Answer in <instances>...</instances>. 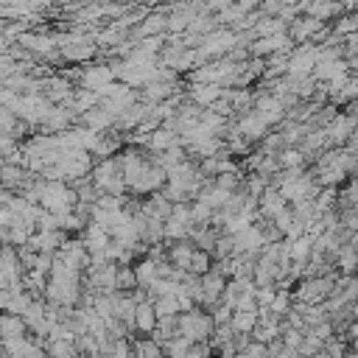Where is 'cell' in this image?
Here are the masks:
<instances>
[{"label": "cell", "mask_w": 358, "mask_h": 358, "mask_svg": "<svg viewBox=\"0 0 358 358\" xmlns=\"http://www.w3.org/2000/svg\"><path fill=\"white\" fill-rule=\"evenodd\" d=\"M42 210L45 213H53V215H62V213H73V207L78 204V196L70 185L64 182H45V190H42V199H39Z\"/></svg>", "instance_id": "cell-1"}, {"label": "cell", "mask_w": 358, "mask_h": 358, "mask_svg": "<svg viewBox=\"0 0 358 358\" xmlns=\"http://www.w3.org/2000/svg\"><path fill=\"white\" fill-rule=\"evenodd\" d=\"M92 185H95L101 193L120 196V193L126 190V179H123L120 159H101V162L92 168Z\"/></svg>", "instance_id": "cell-2"}, {"label": "cell", "mask_w": 358, "mask_h": 358, "mask_svg": "<svg viewBox=\"0 0 358 358\" xmlns=\"http://www.w3.org/2000/svg\"><path fill=\"white\" fill-rule=\"evenodd\" d=\"M213 327H215V322L201 310H185L179 316V336L187 341H201V338L213 336Z\"/></svg>", "instance_id": "cell-3"}, {"label": "cell", "mask_w": 358, "mask_h": 358, "mask_svg": "<svg viewBox=\"0 0 358 358\" xmlns=\"http://www.w3.org/2000/svg\"><path fill=\"white\" fill-rule=\"evenodd\" d=\"M235 48H238V34H235V31L215 28L213 34H207V36L201 39V45H199L196 50H199V59L204 62V59H210V56H224V53H229V50H235Z\"/></svg>", "instance_id": "cell-4"}, {"label": "cell", "mask_w": 358, "mask_h": 358, "mask_svg": "<svg viewBox=\"0 0 358 358\" xmlns=\"http://www.w3.org/2000/svg\"><path fill=\"white\" fill-rule=\"evenodd\" d=\"M316 62H319V48H316V45H302V48L291 50V56H288V70H285V73H288L291 78H308V73H313Z\"/></svg>", "instance_id": "cell-5"}, {"label": "cell", "mask_w": 358, "mask_h": 358, "mask_svg": "<svg viewBox=\"0 0 358 358\" xmlns=\"http://www.w3.org/2000/svg\"><path fill=\"white\" fill-rule=\"evenodd\" d=\"M17 45H20L22 50H28V53H36V56H53V53H56V48H59L56 36L34 34V31H25V34L17 39Z\"/></svg>", "instance_id": "cell-6"}, {"label": "cell", "mask_w": 358, "mask_h": 358, "mask_svg": "<svg viewBox=\"0 0 358 358\" xmlns=\"http://www.w3.org/2000/svg\"><path fill=\"white\" fill-rule=\"evenodd\" d=\"M112 78H115V73H112V67L109 64H92V67H84L81 70V87L84 90H90V92H101L106 84H112Z\"/></svg>", "instance_id": "cell-7"}, {"label": "cell", "mask_w": 358, "mask_h": 358, "mask_svg": "<svg viewBox=\"0 0 358 358\" xmlns=\"http://www.w3.org/2000/svg\"><path fill=\"white\" fill-rule=\"evenodd\" d=\"M288 45H291V36L288 34H274V36H260V39H255V45H249V53H255V56H274V53H282V50H288Z\"/></svg>", "instance_id": "cell-8"}, {"label": "cell", "mask_w": 358, "mask_h": 358, "mask_svg": "<svg viewBox=\"0 0 358 358\" xmlns=\"http://www.w3.org/2000/svg\"><path fill=\"white\" fill-rule=\"evenodd\" d=\"M255 112L266 120V126H271V123L282 120L285 106H282V101H280L277 95H257V98H255Z\"/></svg>", "instance_id": "cell-9"}, {"label": "cell", "mask_w": 358, "mask_h": 358, "mask_svg": "<svg viewBox=\"0 0 358 358\" xmlns=\"http://www.w3.org/2000/svg\"><path fill=\"white\" fill-rule=\"evenodd\" d=\"M224 288H227V282H224V274H218V271H207V274H201V302L204 305H213V302H218V296H224Z\"/></svg>", "instance_id": "cell-10"}, {"label": "cell", "mask_w": 358, "mask_h": 358, "mask_svg": "<svg viewBox=\"0 0 358 358\" xmlns=\"http://www.w3.org/2000/svg\"><path fill=\"white\" fill-rule=\"evenodd\" d=\"M266 120L257 115V112H249V115H243L241 120H238V126H235V131L249 143V140H257V137H263L266 134Z\"/></svg>", "instance_id": "cell-11"}, {"label": "cell", "mask_w": 358, "mask_h": 358, "mask_svg": "<svg viewBox=\"0 0 358 358\" xmlns=\"http://www.w3.org/2000/svg\"><path fill=\"white\" fill-rule=\"evenodd\" d=\"M28 246H31L34 252L53 255V252L62 246V232H59V229H39V232H34V235H31Z\"/></svg>", "instance_id": "cell-12"}, {"label": "cell", "mask_w": 358, "mask_h": 358, "mask_svg": "<svg viewBox=\"0 0 358 358\" xmlns=\"http://www.w3.org/2000/svg\"><path fill=\"white\" fill-rule=\"evenodd\" d=\"M224 92L227 90L221 84H193L190 87V98H193L196 106H213V103H218V98Z\"/></svg>", "instance_id": "cell-13"}, {"label": "cell", "mask_w": 358, "mask_h": 358, "mask_svg": "<svg viewBox=\"0 0 358 358\" xmlns=\"http://www.w3.org/2000/svg\"><path fill=\"white\" fill-rule=\"evenodd\" d=\"M157 310H154V302L151 299H143L137 302V310H134V327L143 330V333H154L157 327Z\"/></svg>", "instance_id": "cell-14"}, {"label": "cell", "mask_w": 358, "mask_h": 358, "mask_svg": "<svg viewBox=\"0 0 358 358\" xmlns=\"http://www.w3.org/2000/svg\"><path fill=\"white\" fill-rule=\"evenodd\" d=\"M333 288V282L330 280H308L302 288H299V299L305 302V305H310V302H319V299H324L327 296V291Z\"/></svg>", "instance_id": "cell-15"}, {"label": "cell", "mask_w": 358, "mask_h": 358, "mask_svg": "<svg viewBox=\"0 0 358 358\" xmlns=\"http://www.w3.org/2000/svg\"><path fill=\"white\" fill-rule=\"evenodd\" d=\"M25 330H28V324H25L22 316H17V313H3V319H0V338H22Z\"/></svg>", "instance_id": "cell-16"}, {"label": "cell", "mask_w": 358, "mask_h": 358, "mask_svg": "<svg viewBox=\"0 0 358 358\" xmlns=\"http://www.w3.org/2000/svg\"><path fill=\"white\" fill-rule=\"evenodd\" d=\"M162 31H168V14H162V11H154V14H148L143 22H140V31H137V36H159Z\"/></svg>", "instance_id": "cell-17"}, {"label": "cell", "mask_w": 358, "mask_h": 358, "mask_svg": "<svg viewBox=\"0 0 358 358\" xmlns=\"http://www.w3.org/2000/svg\"><path fill=\"white\" fill-rule=\"evenodd\" d=\"M190 257H193V246L185 243V241H176L171 246V252H168V263L173 268H179V271H187L190 268Z\"/></svg>", "instance_id": "cell-18"}, {"label": "cell", "mask_w": 358, "mask_h": 358, "mask_svg": "<svg viewBox=\"0 0 358 358\" xmlns=\"http://www.w3.org/2000/svg\"><path fill=\"white\" fill-rule=\"evenodd\" d=\"M81 120H84V123H87V129H92V131H103V129H109V126L115 123V117H112L109 112H103L101 106L87 109V112L81 115Z\"/></svg>", "instance_id": "cell-19"}, {"label": "cell", "mask_w": 358, "mask_h": 358, "mask_svg": "<svg viewBox=\"0 0 358 358\" xmlns=\"http://www.w3.org/2000/svg\"><path fill=\"white\" fill-rule=\"evenodd\" d=\"M257 310H260V308H257ZM257 310H235L232 319H229V327H232L235 333H249V336H252V330L257 327Z\"/></svg>", "instance_id": "cell-20"}, {"label": "cell", "mask_w": 358, "mask_h": 358, "mask_svg": "<svg viewBox=\"0 0 358 358\" xmlns=\"http://www.w3.org/2000/svg\"><path fill=\"white\" fill-rule=\"evenodd\" d=\"M260 210H263V215H268V218L280 215V213L285 210V199L280 196V190H268V187H266V193L260 196Z\"/></svg>", "instance_id": "cell-21"}, {"label": "cell", "mask_w": 358, "mask_h": 358, "mask_svg": "<svg viewBox=\"0 0 358 358\" xmlns=\"http://www.w3.org/2000/svg\"><path fill=\"white\" fill-rule=\"evenodd\" d=\"M319 28H322V20H313V17L296 20V22L291 25V39H299V42H305V39H310L313 34H319Z\"/></svg>", "instance_id": "cell-22"}, {"label": "cell", "mask_w": 358, "mask_h": 358, "mask_svg": "<svg viewBox=\"0 0 358 358\" xmlns=\"http://www.w3.org/2000/svg\"><path fill=\"white\" fill-rule=\"evenodd\" d=\"M252 34H255L257 39H260V36H274V34H285V22H282V17H266V20L255 22Z\"/></svg>", "instance_id": "cell-23"}, {"label": "cell", "mask_w": 358, "mask_h": 358, "mask_svg": "<svg viewBox=\"0 0 358 358\" xmlns=\"http://www.w3.org/2000/svg\"><path fill=\"white\" fill-rule=\"evenodd\" d=\"M336 11H338V3H336V0H313V3H308V14H310L313 20L333 17Z\"/></svg>", "instance_id": "cell-24"}, {"label": "cell", "mask_w": 358, "mask_h": 358, "mask_svg": "<svg viewBox=\"0 0 358 358\" xmlns=\"http://www.w3.org/2000/svg\"><path fill=\"white\" fill-rule=\"evenodd\" d=\"M190 274H196V277H201V274H207L210 271V255H207V249H193V257H190V268H187Z\"/></svg>", "instance_id": "cell-25"}, {"label": "cell", "mask_w": 358, "mask_h": 358, "mask_svg": "<svg viewBox=\"0 0 358 358\" xmlns=\"http://www.w3.org/2000/svg\"><path fill=\"white\" fill-rule=\"evenodd\" d=\"M134 285H137V274H134V268H129V266H117L115 288H117V291H129V288H134Z\"/></svg>", "instance_id": "cell-26"}, {"label": "cell", "mask_w": 358, "mask_h": 358, "mask_svg": "<svg viewBox=\"0 0 358 358\" xmlns=\"http://www.w3.org/2000/svg\"><path fill=\"white\" fill-rule=\"evenodd\" d=\"M299 162H302V154H299V151L285 148V151L280 154V165H282V168H299Z\"/></svg>", "instance_id": "cell-27"}, {"label": "cell", "mask_w": 358, "mask_h": 358, "mask_svg": "<svg viewBox=\"0 0 358 358\" xmlns=\"http://www.w3.org/2000/svg\"><path fill=\"white\" fill-rule=\"evenodd\" d=\"M20 358H45V350H42L39 341H28V338H25V350H22Z\"/></svg>", "instance_id": "cell-28"}, {"label": "cell", "mask_w": 358, "mask_h": 358, "mask_svg": "<svg viewBox=\"0 0 358 358\" xmlns=\"http://www.w3.org/2000/svg\"><path fill=\"white\" fill-rule=\"evenodd\" d=\"M352 31H358V17H344L336 25V34H352Z\"/></svg>", "instance_id": "cell-29"}, {"label": "cell", "mask_w": 358, "mask_h": 358, "mask_svg": "<svg viewBox=\"0 0 358 358\" xmlns=\"http://www.w3.org/2000/svg\"><path fill=\"white\" fill-rule=\"evenodd\" d=\"M210 355V350L201 344V341H193L190 347H187V355L185 358H207Z\"/></svg>", "instance_id": "cell-30"}, {"label": "cell", "mask_w": 358, "mask_h": 358, "mask_svg": "<svg viewBox=\"0 0 358 358\" xmlns=\"http://www.w3.org/2000/svg\"><path fill=\"white\" fill-rule=\"evenodd\" d=\"M355 263H358V252L344 249V252H341V266H344L347 271H352V268H355Z\"/></svg>", "instance_id": "cell-31"}, {"label": "cell", "mask_w": 358, "mask_h": 358, "mask_svg": "<svg viewBox=\"0 0 358 358\" xmlns=\"http://www.w3.org/2000/svg\"><path fill=\"white\" fill-rule=\"evenodd\" d=\"M235 0H207V8H213V11H224L227 6H232Z\"/></svg>", "instance_id": "cell-32"}, {"label": "cell", "mask_w": 358, "mask_h": 358, "mask_svg": "<svg viewBox=\"0 0 358 358\" xmlns=\"http://www.w3.org/2000/svg\"><path fill=\"white\" fill-rule=\"evenodd\" d=\"M50 3H53V0H28V8H31V11L36 14V11H42V8H48Z\"/></svg>", "instance_id": "cell-33"}, {"label": "cell", "mask_w": 358, "mask_h": 358, "mask_svg": "<svg viewBox=\"0 0 358 358\" xmlns=\"http://www.w3.org/2000/svg\"><path fill=\"white\" fill-rule=\"evenodd\" d=\"M3 31H6V20H0V34H3Z\"/></svg>", "instance_id": "cell-34"}, {"label": "cell", "mask_w": 358, "mask_h": 358, "mask_svg": "<svg viewBox=\"0 0 358 358\" xmlns=\"http://www.w3.org/2000/svg\"><path fill=\"white\" fill-rule=\"evenodd\" d=\"M143 3H157V0H143Z\"/></svg>", "instance_id": "cell-35"}, {"label": "cell", "mask_w": 358, "mask_h": 358, "mask_svg": "<svg viewBox=\"0 0 358 358\" xmlns=\"http://www.w3.org/2000/svg\"><path fill=\"white\" fill-rule=\"evenodd\" d=\"M0 319H3V310H0Z\"/></svg>", "instance_id": "cell-36"}]
</instances>
